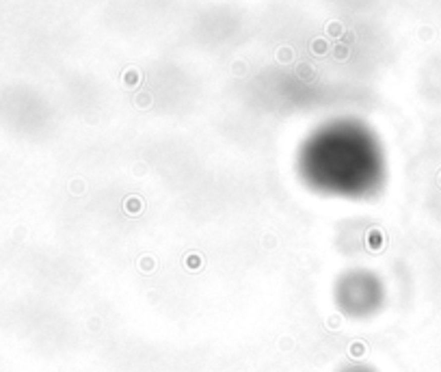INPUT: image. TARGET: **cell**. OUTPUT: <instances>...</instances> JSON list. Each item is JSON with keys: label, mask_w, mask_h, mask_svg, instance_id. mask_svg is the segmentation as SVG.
<instances>
[{"label": "cell", "mask_w": 441, "mask_h": 372, "mask_svg": "<svg viewBox=\"0 0 441 372\" xmlns=\"http://www.w3.org/2000/svg\"><path fill=\"white\" fill-rule=\"evenodd\" d=\"M377 139L359 126L325 128L301 152V173L312 188L339 197H363L383 182Z\"/></svg>", "instance_id": "6da1fadb"}, {"label": "cell", "mask_w": 441, "mask_h": 372, "mask_svg": "<svg viewBox=\"0 0 441 372\" xmlns=\"http://www.w3.org/2000/svg\"><path fill=\"white\" fill-rule=\"evenodd\" d=\"M348 372H366L363 368H353V370H348Z\"/></svg>", "instance_id": "7a4b0ae2"}]
</instances>
